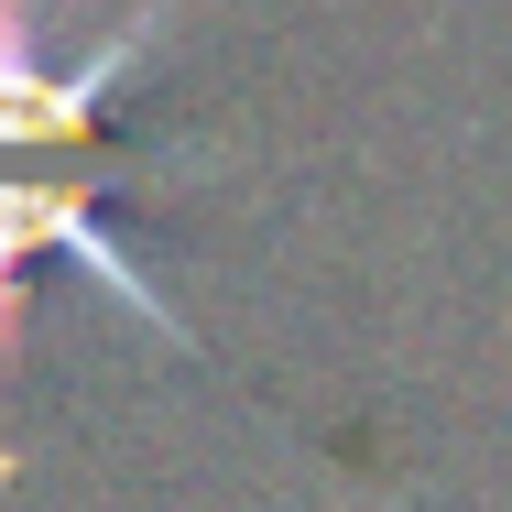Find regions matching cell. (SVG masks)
<instances>
[{
    "mask_svg": "<svg viewBox=\"0 0 512 512\" xmlns=\"http://www.w3.org/2000/svg\"><path fill=\"white\" fill-rule=\"evenodd\" d=\"M175 11L186 0H131L99 44L55 55L44 22H33V0H0V175H88L99 142H109L99 131L109 88L142 77V55L164 44Z\"/></svg>",
    "mask_w": 512,
    "mask_h": 512,
    "instance_id": "1",
    "label": "cell"
},
{
    "mask_svg": "<svg viewBox=\"0 0 512 512\" xmlns=\"http://www.w3.org/2000/svg\"><path fill=\"white\" fill-rule=\"evenodd\" d=\"M33 262H77L142 338H164V349L197 360V327L175 316V295H164V284L131 262V240L109 229V175L99 164H88V175H0V371L22 360V273H33Z\"/></svg>",
    "mask_w": 512,
    "mask_h": 512,
    "instance_id": "2",
    "label": "cell"
}]
</instances>
